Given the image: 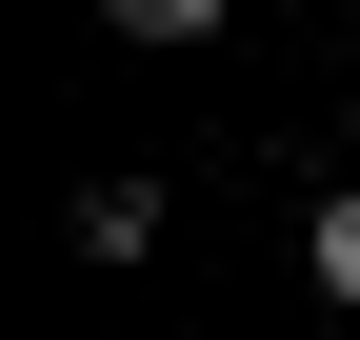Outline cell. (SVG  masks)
Wrapping results in <instances>:
<instances>
[{"label": "cell", "instance_id": "1", "mask_svg": "<svg viewBox=\"0 0 360 340\" xmlns=\"http://www.w3.org/2000/svg\"><path fill=\"white\" fill-rule=\"evenodd\" d=\"M80 261H160V181H80Z\"/></svg>", "mask_w": 360, "mask_h": 340}, {"label": "cell", "instance_id": "2", "mask_svg": "<svg viewBox=\"0 0 360 340\" xmlns=\"http://www.w3.org/2000/svg\"><path fill=\"white\" fill-rule=\"evenodd\" d=\"M300 261H321V301H360V181L321 200V221H300Z\"/></svg>", "mask_w": 360, "mask_h": 340}, {"label": "cell", "instance_id": "3", "mask_svg": "<svg viewBox=\"0 0 360 340\" xmlns=\"http://www.w3.org/2000/svg\"><path fill=\"white\" fill-rule=\"evenodd\" d=\"M101 20H120V40H220L240 0H101Z\"/></svg>", "mask_w": 360, "mask_h": 340}]
</instances>
